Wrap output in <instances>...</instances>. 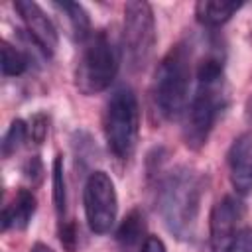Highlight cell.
<instances>
[{
    "instance_id": "obj_8",
    "label": "cell",
    "mask_w": 252,
    "mask_h": 252,
    "mask_svg": "<svg viewBox=\"0 0 252 252\" xmlns=\"http://www.w3.org/2000/svg\"><path fill=\"white\" fill-rule=\"evenodd\" d=\"M242 217V205L226 195L217 201L209 217V242L213 252H232L236 240V224Z\"/></svg>"
},
{
    "instance_id": "obj_12",
    "label": "cell",
    "mask_w": 252,
    "mask_h": 252,
    "mask_svg": "<svg viewBox=\"0 0 252 252\" xmlns=\"http://www.w3.org/2000/svg\"><path fill=\"white\" fill-rule=\"evenodd\" d=\"M51 8L57 12L67 33L75 41L85 43L91 37V33H93L91 32V18L81 4H77V2H51Z\"/></svg>"
},
{
    "instance_id": "obj_3",
    "label": "cell",
    "mask_w": 252,
    "mask_h": 252,
    "mask_svg": "<svg viewBox=\"0 0 252 252\" xmlns=\"http://www.w3.org/2000/svg\"><path fill=\"white\" fill-rule=\"evenodd\" d=\"M118 47L108 32H93L85 41L81 57L75 67V87L85 94L93 96L110 87L118 73Z\"/></svg>"
},
{
    "instance_id": "obj_6",
    "label": "cell",
    "mask_w": 252,
    "mask_h": 252,
    "mask_svg": "<svg viewBox=\"0 0 252 252\" xmlns=\"http://www.w3.org/2000/svg\"><path fill=\"white\" fill-rule=\"evenodd\" d=\"M156 45V20L154 10L148 2H126L124 4V30H122V51L132 71L146 67Z\"/></svg>"
},
{
    "instance_id": "obj_10",
    "label": "cell",
    "mask_w": 252,
    "mask_h": 252,
    "mask_svg": "<svg viewBox=\"0 0 252 252\" xmlns=\"http://www.w3.org/2000/svg\"><path fill=\"white\" fill-rule=\"evenodd\" d=\"M230 183L238 195L252 193V136H238L228 150Z\"/></svg>"
},
{
    "instance_id": "obj_23",
    "label": "cell",
    "mask_w": 252,
    "mask_h": 252,
    "mask_svg": "<svg viewBox=\"0 0 252 252\" xmlns=\"http://www.w3.org/2000/svg\"><path fill=\"white\" fill-rule=\"evenodd\" d=\"M30 252H53L49 246H45V244H41V242H37V244H33V248L30 250Z\"/></svg>"
},
{
    "instance_id": "obj_4",
    "label": "cell",
    "mask_w": 252,
    "mask_h": 252,
    "mask_svg": "<svg viewBox=\"0 0 252 252\" xmlns=\"http://www.w3.org/2000/svg\"><path fill=\"white\" fill-rule=\"evenodd\" d=\"M138 130H140L138 98L132 89L122 87L112 93L104 110V138L108 152L116 159L128 161L136 150Z\"/></svg>"
},
{
    "instance_id": "obj_15",
    "label": "cell",
    "mask_w": 252,
    "mask_h": 252,
    "mask_svg": "<svg viewBox=\"0 0 252 252\" xmlns=\"http://www.w3.org/2000/svg\"><path fill=\"white\" fill-rule=\"evenodd\" d=\"M51 193H53V207L57 213L59 222L65 220L67 213V181H65V169H63V156L57 154L51 167Z\"/></svg>"
},
{
    "instance_id": "obj_18",
    "label": "cell",
    "mask_w": 252,
    "mask_h": 252,
    "mask_svg": "<svg viewBox=\"0 0 252 252\" xmlns=\"http://www.w3.org/2000/svg\"><path fill=\"white\" fill-rule=\"evenodd\" d=\"M49 132V116L45 112H35L28 122V134L33 144H43Z\"/></svg>"
},
{
    "instance_id": "obj_13",
    "label": "cell",
    "mask_w": 252,
    "mask_h": 252,
    "mask_svg": "<svg viewBox=\"0 0 252 252\" xmlns=\"http://www.w3.org/2000/svg\"><path fill=\"white\" fill-rule=\"evenodd\" d=\"M240 2H224V0H201L195 4V18L199 24L207 28H219L226 24L238 10Z\"/></svg>"
},
{
    "instance_id": "obj_7",
    "label": "cell",
    "mask_w": 252,
    "mask_h": 252,
    "mask_svg": "<svg viewBox=\"0 0 252 252\" xmlns=\"http://www.w3.org/2000/svg\"><path fill=\"white\" fill-rule=\"evenodd\" d=\"M83 205L87 224L94 234H106L116 222L118 197L114 181L106 171H93L87 177L83 191Z\"/></svg>"
},
{
    "instance_id": "obj_9",
    "label": "cell",
    "mask_w": 252,
    "mask_h": 252,
    "mask_svg": "<svg viewBox=\"0 0 252 252\" xmlns=\"http://www.w3.org/2000/svg\"><path fill=\"white\" fill-rule=\"evenodd\" d=\"M16 12L20 14L22 22L26 24V32L28 35L41 47V51L45 53V57H51L55 47H57V30L53 26V22L45 16V12L41 10L39 4L32 2V0H16L14 2Z\"/></svg>"
},
{
    "instance_id": "obj_19",
    "label": "cell",
    "mask_w": 252,
    "mask_h": 252,
    "mask_svg": "<svg viewBox=\"0 0 252 252\" xmlns=\"http://www.w3.org/2000/svg\"><path fill=\"white\" fill-rule=\"evenodd\" d=\"M22 171H24V177L28 181H32V185H39L41 179H43V163H41L39 156L28 158L24 167H22Z\"/></svg>"
},
{
    "instance_id": "obj_11",
    "label": "cell",
    "mask_w": 252,
    "mask_h": 252,
    "mask_svg": "<svg viewBox=\"0 0 252 252\" xmlns=\"http://www.w3.org/2000/svg\"><path fill=\"white\" fill-rule=\"evenodd\" d=\"M37 201L32 189H18L12 203L4 207L2 211V230L8 228H18L24 230L32 222V217L35 213Z\"/></svg>"
},
{
    "instance_id": "obj_24",
    "label": "cell",
    "mask_w": 252,
    "mask_h": 252,
    "mask_svg": "<svg viewBox=\"0 0 252 252\" xmlns=\"http://www.w3.org/2000/svg\"><path fill=\"white\" fill-rule=\"evenodd\" d=\"M248 120L252 122V98H250V102H248Z\"/></svg>"
},
{
    "instance_id": "obj_17",
    "label": "cell",
    "mask_w": 252,
    "mask_h": 252,
    "mask_svg": "<svg viewBox=\"0 0 252 252\" xmlns=\"http://www.w3.org/2000/svg\"><path fill=\"white\" fill-rule=\"evenodd\" d=\"M28 136H30L28 134V124L22 118L12 120L8 132L4 134V140H2V156L4 158H10L12 154H16L22 148V144L26 142Z\"/></svg>"
},
{
    "instance_id": "obj_14",
    "label": "cell",
    "mask_w": 252,
    "mask_h": 252,
    "mask_svg": "<svg viewBox=\"0 0 252 252\" xmlns=\"http://www.w3.org/2000/svg\"><path fill=\"white\" fill-rule=\"evenodd\" d=\"M144 232H146V217L140 209H132L120 222L116 230V240L124 250H130L142 242Z\"/></svg>"
},
{
    "instance_id": "obj_16",
    "label": "cell",
    "mask_w": 252,
    "mask_h": 252,
    "mask_svg": "<svg viewBox=\"0 0 252 252\" xmlns=\"http://www.w3.org/2000/svg\"><path fill=\"white\" fill-rule=\"evenodd\" d=\"M0 51H2V73L6 77H20L26 73L30 65V55L24 49L14 47L4 39L0 43Z\"/></svg>"
},
{
    "instance_id": "obj_22",
    "label": "cell",
    "mask_w": 252,
    "mask_h": 252,
    "mask_svg": "<svg viewBox=\"0 0 252 252\" xmlns=\"http://www.w3.org/2000/svg\"><path fill=\"white\" fill-rule=\"evenodd\" d=\"M140 252H167V248H165V244H163L161 238H158V236H146Z\"/></svg>"
},
{
    "instance_id": "obj_1",
    "label": "cell",
    "mask_w": 252,
    "mask_h": 252,
    "mask_svg": "<svg viewBox=\"0 0 252 252\" xmlns=\"http://www.w3.org/2000/svg\"><path fill=\"white\" fill-rule=\"evenodd\" d=\"M203 191L205 177L189 165H177L161 177L158 187V209L167 230L175 238H193Z\"/></svg>"
},
{
    "instance_id": "obj_21",
    "label": "cell",
    "mask_w": 252,
    "mask_h": 252,
    "mask_svg": "<svg viewBox=\"0 0 252 252\" xmlns=\"http://www.w3.org/2000/svg\"><path fill=\"white\" fill-rule=\"evenodd\" d=\"M232 252H252V228H242L236 234Z\"/></svg>"
},
{
    "instance_id": "obj_5",
    "label": "cell",
    "mask_w": 252,
    "mask_h": 252,
    "mask_svg": "<svg viewBox=\"0 0 252 252\" xmlns=\"http://www.w3.org/2000/svg\"><path fill=\"white\" fill-rule=\"evenodd\" d=\"M226 106L224 81L219 83H197L187 108L183 112V140L189 150H201Z\"/></svg>"
},
{
    "instance_id": "obj_2",
    "label": "cell",
    "mask_w": 252,
    "mask_h": 252,
    "mask_svg": "<svg viewBox=\"0 0 252 252\" xmlns=\"http://www.w3.org/2000/svg\"><path fill=\"white\" fill-rule=\"evenodd\" d=\"M191 87V45L185 41L175 43L159 61L154 85L152 100L156 112L163 120H175L183 116L189 102Z\"/></svg>"
},
{
    "instance_id": "obj_20",
    "label": "cell",
    "mask_w": 252,
    "mask_h": 252,
    "mask_svg": "<svg viewBox=\"0 0 252 252\" xmlns=\"http://www.w3.org/2000/svg\"><path fill=\"white\" fill-rule=\"evenodd\" d=\"M59 240L67 252H75L77 248V226L73 220L59 222Z\"/></svg>"
}]
</instances>
